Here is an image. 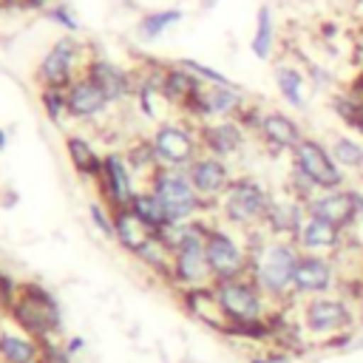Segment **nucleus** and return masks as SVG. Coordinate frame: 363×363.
I'll return each instance as SVG.
<instances>
[{
  "instance_id": "obj_1",
  "label": "nucleus",
  "mask_w": 363,
  "mask_h": 363,
  "mask_svg": "<svg viewBox=\"0 0 363 363\" xmlns=\"http://www.w3.org/2000/svg\"><path fill=\"white\" fill-rule=\"evenodd\" d=\"M247 238H250V278L258 284V289L267 295L272 306L292 303L295 267L301 258L298 244L284 238H269L264 230L250 233Z\"/></svg>"
},
{
  "instance_id": "obj_2",
  "label": "nucleus",
  "mask_w": 363,
  "mask_h": 363,
  "mask_svg": "<svg viewBox=\"0 0 363 363\" xmlns=\"http://www.w3.org/2000/svg\"><path fill=\"white\" fill-rule=\"evenodd\" d=\"M269 201H272V190L261 179H255L250 173H241L230 182V187L218 199V204L213 210V218L250 235V233L264 230Z\"/></svg>"
},
{
  "instance_id": "obj_3",
  "label": "nucleus",
  "mask_w": 363,
  "mask_h": 363,
  "mask_svg": "<svg viewBox=\"0 0 363 363\" xmlns=\"http://www.w3.org/2000/svg\"><path fill=\"white\" fill-rule=\"evenodd\" d=\"M298 303V323L303 329V335L309 340H318L320 346L329 343L332 337L360 329L357 326V312H354V301L349 295L329 292V295H315L306 301H295Z\"/></svg>"
},
{
  "instance_id": "obj_4",
  "label": "nucleus",
  "mask_w": 363,
  "mask_h": 363,
  "mask_svg": "<svg viewBox=\"0 0 363 363\" xmlns=\"http://www.w3.org/2000/svg\"><path fill=\"white\" fill-rule=\"evenodd\" d=\"M150 145L159 167L164 170H187L201 156L199 125L190 119H162L150 130Z\"/></svg>"
},
{
  "instance_id": "obj_5",
  "label": "nucleus",
  "mask_w": 363,
  "mask_h": 363,
  "mask_svg": "<svg viewBox=\"0 0 363 363\" xmlns=\"http://www.w3.org/2000/svg\"><path fill=\"white\" fill-rule=\"evenodd\" d=\"M14 323L31 335V337H51L60 323H62V312H60V303L57 298L37 281H23L20 284V292H17V301L14 306L9 309Z\"/></svg>"
},
{
  "instance_id": "obj_6",
  "label": "nucleus",
  "mask_w": 363,
  "mask_h": 363,
  "mask_svg": "<svg viewBox=\"0 0 363 363\" xmlns=\"http://www.w3.org/2000/svg\"><path fill=\"white\" fill-rule=\"evenodd\" d=\"M204 252H207V261L213 269V284L250 275V238H247V233H238V230L213 218Z\"/></svg>"
},
{
  "instance_id": "obj_7",
  "label": "nucleus",
  "mask_w": 363,
  "mask_h": 363,
  "mask_svg": "<svg viewBox=\"0 0 363 363\" xmlns=\"http://www.w3.org/2000/svg\"><path fill=\"white\" fill-rule=\"evenodd\" d=\"M147 187L162 199V204H164V210H167L173 224L193 221V218H201V216H213L210 204L190 184L187 170H164V167H159L150 176Z\"/></svg>"
},
{
  "instance_id": "obj_8",
  "label": "nucleus",
  "mask_w": 363,
  "mask_h": 363,
  "mask_svg": "<svg viewBox=\"0 0 363 363\" xmlns=\"http://www.w3.org/2000/svg\"><path fill=\"white\" fill-rule=\"evenodd\" d=\"M213 292L218 298V306L230 323H250V320H264L272 315V303L267 301V295L258 289V284L250 275L241 278H230V281H216ZM227 332V329H224Z\"/></svg>"
},
{
  "instance_id": "obj_9",
  "label": "nucleus",
  "mask_w": 363,
  "mask_h": 363,
  "mask_svg": "<svg viewBox=\"0 0 363 363\" xmlns=\"http://www.w3.org/2000/svg\"><path fill=\"white\" fill-rule=\"evenodd\" d=\"M85 48L74 34H62L60 40L51 43V48L43 54L40 65H37V82L40 88L51 85V88H71L74 79L82 77L85 68Z\"/></svg>"
},
{
  "instance_id": "obj_10",
  "label": "nucleus",
  "mask_w": 363,
  "mask_h": 363,
  "mask_svg": "<svg viewBox=\"0 0 363 363\" xmlns=\"http://www.w3.org/2000/svg\"><path fill=\"white\" fill-rule=\"evenodd\" d=\"M289 164H295L303 176H309L318 190H335V187H349L352 184V179L332 159L326 139H320V136H306L292 150Z\"/></svg>"
},
{
  "instance_id": "obj_11",
  "label": "nucleus",
  "mask_w": 363,
  "mask_h": 363,
  "mask_svg": "<svg viewBox=\"0 0 363 363\" xmlns=\"http://www.w3.org/2000/svg\"><path fill=\"white\" fill-rule=\"evenodd\" d=\"M250 96L241 85L227 82V85H201L193 102L184 108V119L201 125L213 119H238V113L247 108Z\"/></svg>"
},
{
  "instance_id": "obj_12",
  "label": "nucleus",
  "mask_w": 363,
  "mask_h": 363,
  "mask_svg": "<svg viewBox=\"0 0 363 363\" xmlns=\"http://www.w3.org/2000/svg\"><path fill=\"white\" fill-rule=\"evenodd\" d=\"M340 289V267L335 255H309L301 252L295 267V301H306L315 295H329Z\"/></svg>"
},
{
  "instance_id": "obj_13",
  "label": "nucleus",
  "mask_w": 363,
  "mask_h": 363,
  "mask_svg": "<svg viewBox=\"0 0 363 363\" xmlns=\"http://www.w3.org/2000/svg\"><path fill=\"white\" fill-rule=\"evenodd\" d=\"M306 136H309V133L303 130V125H301L289 111L267 108L252 139H255L267 153H272V156H292V150H295Z\"/></svg>"
},
{
  "instance_id": "obj_14",
  "label": "nucleus",
  "mask_w": 363,
  "mask_h": 363,
  "mask_svg": "<svg viewBox=\"0 0 363 363\" xmlns=\"http://www.w3.org/2000/svg\"><path fill=\"white\" fill-rule=\"evenodd\" d=\"M99 187V196L102 201L111 207V210H122V207H130L136 190L142 187L133 176V170L128 167L125 162V153L122 150H105V162H102V176L96 182Z\"/></svg>"
},
{
  "instance_id": "obj_15",
  "label": "nucleus",
  "mask_w": 363,
  "mask_h": 363,
  "mask_svg": "<svg viewBox=\"0 0 363 363\" xmlns=\"http://www.w3.org/2000/svg\"><path fill=\"white\" fill-rule=\"evenodd\" d=\"M250 130L238 122V119H213V122H201L199 125V142H201V153L218 156L224 162H233L244 153L247 142H250Z\"/></svg>"
},
{
  "instance_id": "obj_16",
  "label": "nucleus",
  "mask_w": 363,
  "mask_h": 363,
  "mask_svg": "<svg viewBox=\"0 0 363 363\" xmlns=\"http://www.w3.org/2000/svg\"><path fill=\"white\" fill-rule=\"evenodd\" d=\"M187 179L196 187V193L210 204V210H216L218 199L224 196V190L230 187V182L235 179V173H233V164L230 162H224L218 156H210V153H201L187 167Z\"/></svg>"
},
{
  "instance_id": "obj_17",
  "label": "nucleus",
  "mask_w": 363,
  "mask_h": 363,
  "mask_svg": "<svg viewBox=\"0 0 363 363\" xmlns=\"http://www.w3.org/2000/svg\"><path fill=\"white\" fill-rule=\"evenodd\" d=\"M82 74L91 82H96L113 105L133 99V94H136V71H130V68H125L108 57H88Z\"/></svg>"
},
{
  "instance_id": "obj_18",
  "label": "nucleus",
  "mask_w": 363,
  "mask_h": 363,
  "mask_svg": "<svg viewBox=\"0 0 363 363\" xmlns=\"http://www.w3.org/2000/svg\"><path fill=\"white\" fill-rule=\"evenodd\" d=\"M272 82H275V94L278 99L292 108V111H306L309 99H312V82L303 71V65L298 60L281 57L272 62Z\"/></svg>"
},
{
  "instance_id": "obj_19",
  "label": "nucleus",
  "mask_w": 363,
  "mask_h": 363,
  "mask_svg": "<svg viewBox=\"0 0 363 363\" xmlns=\"http://www.w3.org/2000/svg\"><path fill=\"white\" fill-rule=\"evenodd\" d=\"M303 221H306V204L303 201H298L286 190L272 193V201H269V210H267V218H264V233L269 238L295 241Z\"/></svg>"
},
{
  "instance_id": "obj_20",
  "label": "nucleus",
  "mask_w": 363,
  "mask_h": 363,
  "mask_svg": "<svg viewBox=\"0 0 363 363\" xmlns=\"http://www.w3.org/2000/svg\"><path fill=\"white\" fill-rule=\"evenodd\" d=\"M113 108V102L108 99V94L91 82L85 74L79 79L71 82L68 88V119L74 122H99L102 116H108Z\"/></svg>"
},
{
  "instance_id": "obj_21",
  "label": "nucleus",
  "mask_w": 363,
  "mask_h": 363,
  "mask_svg": "<svg viewBox=\"0 0 363 363\" xmlns=\"http://www.w3.org/2000/svg\"><path fill=\"white\" fill-rule=\"evenodd\" d=\"M306 216L329 221L340 230L349 233V227L354 224V196H352V184L349 187H335V190H320L306 201Z\"/></svg>"
},
{
  "instance_id": "obj_22",
  "label": "nucleus",
  "mask_w": 363,
  "mask_h": 363,
  "mask_svg": "<svg viewBox=\"0 0 363 363\" xmlns=\"http://www.w3.org/2000/svg\"><path fill=\"white\" fill-rule=\"evenodd\" d=\"M295 244H298L301 252H309V255H337L349 244V233L329 224V221L306 216Z\"/></svg>"
},
{
  "instance_id": "obj_23",
  "label": "nucleus",
  "mask_w": 363,
  "mask_h": 363,
  "mask_svg": "<svg viewBox=\"0 0 363 363\" xmlns=\"http://www.w3.org/2000/svg\"><path fill=\"white\" fill-rule=\"evenodd\" d=\"M201 85H204V82H199V79H196L187 68H182L176 60H173L170 65H162L159 88H162V96H164V102H167L170 108H176V111L184 113V108L193 102V96L199 94Z\"/></svg>"
},
{
  "instance_id": "obj_24",
  "label": "nucleus",
  "mask_w": 363,
  "mask_h": 363,
  "mask_svg": "<svg viewBox=\"0 0 363 363\" xmlns=\"http://www.w3.org/2000/svg\"><path fill=\"white\" fill-rule=\"evenodd\" d=\"M329 153L337 162V167L349 176V179H363V136L349 133V130H335L326 136Z\"/></svg>"
},
{
  "instance_id": "obj_25",
  "label": "nucleus",
  "mask_w": 363,
  "mask_h": 363,
  "mask_svg": "<svg viewBox=\"0 0 363 363\" xmlns=\"http://www.w3.org/2000/svg\"><path fill=\"white\" fill-rule=\"evenodd\" d=\"M65 153H68L71 170H74L79 179H85V182H99L105 153H99L91 139H85V136H79V133H68V136H65Z\"/></svg>"
},
{
  "instance_id": "obj_26",
  "label": "nucleus",
  "mask_w": 363,
  "mask_h": 363,
  "mask_svg": "<svg viewBox=\"0 0 363 363\" xmlns=\"http://www.w3.org/2000/svg\"><path fill=\"white\" fill-rule=\"evenodd\" d=\"M278 48V28H275V11L269 3H261L255 11V28H252V40H250V51L255 60L269 62L275 57Z\"/></svg>"
},
{
  "instance_id": "obj_27",
  "label": "nucleus",
  "mask_w": 363,
  "mask_h": 363,
  "mask_svg": "<svg viewBox=\"0 0 363 363\" xmlns=\"http://www.w3.org/2000/svg\"><path fill=\"white\" fill-rule=\"evenodd\" d=\"M182 301H184V306H187L199 320H204L207 326H213V329H218V332L227 329V318H224V312H221V306H218V298H216V292H213V284H210V286L184 289V292H182Z\"/></svg>"
},
{
  "instance_id": "obj_28",
  "label": "nucleus",
  "mask_w": 363,
  "mask_h": 363,
  "mask_svg": "<svg viewBox=\"0 0 363 363\" xmlns=\"http://www.w3.org/2000/svg\"><path fill=\"white\" fill-rule=\"evenodd\" d=\"M130 210H133V216L150 230V233H162L164 227H170L173 221H170V216H167V210H164V204H162V199L147 187V184H142L139 190H136V196H133V201H130Z\"/></svg>"
},
{
  "instance_id": "obj_29",
  "label": "nucleus",
  "mask_w": 363,
  "mask_h": 363,
  "mask_svg": "<svg viewBox=\"0 0 363 363\" xmlns=\"http://www.w3.org/2000/svg\"><path fill=\"white\" fill-rule=\"evenodd\" d=\"M113 233H116V244L125 250V252H130V255H136L139 252V247L153 235L136 216H133V210L130 207H122V210H113Z\"/></svg>"
},
{
  "instance_id": "obj_30",
  "label": "nucleus",
  "mask_w": 363,
  "mask_h": 363,
  "mask_svg": "<svg viewBox=\"0 0 363 363\" xmlns=\"http://www.w3.org/2000/svg\"><path fill=\"white\" fill-rule=\"evenodd\" d=\"M122 153H125V162H128V167L133 170V176H136L139 184H147L150 176L159 170V162H156L150 136H145V139H133Z\"/></svg>"
},
{
  "instance_id": "obj_31",
  "label": "nucleus",
  "mask_w": 363,
  "mask_h": 363,
  "mask_svg": "<svg viewBox=\"0 0 363 363\" xmlns=\"http://www.w3.org/2000/svg\"><path fill=\"white\" fill-rule=\"evenodd\" d=\"M0 357L3 363H40V346L31 335L0 332Z\"/></svg>"
},
{
  "instance_id": "obj_32",
  "label": "nucleus",
  "mask_w": 363,
  "mask_h": 363,
  "mask_svg": "<svg viewBox=\"0 0 363 363\" xmlns=\"http://www.w3.org/2000/svg\"><path fill=\"white\" fill-rule=\"evenodd\" d=\"M184 20V11L182 9H159V11H150L145 14L139 23H136V31L142 40H159L164 31H170L173 26H179Z\"/></svg>"
},
{
  "instance_id": "obj_33",
  "label": "nucleus",
  "mask_w": 363,
  "mask_h": 363,
  "mask_svg": "<svg viewBox=\"0 0 363 363\" xmlns=\"http://www.w3.org/2000/svg\"><path fill=\"white\" fill-rule=\"evenodd\" d=\"M301 65H303V71H306V77H309V82H312V91L335 94V91L343 85V82L337 79V74L332 71V65H329V62H318V60L303 57V60H301Z\"/></svg>"
},
{
  "instance_id": "obj_34",
  "label": "nucleus",
  "mask_w": 363,
  "mask_h": 363,
  "mask_svg": "<svg viewBox=\"0 0 363 363\" xmlns=\"http://www.w3.org/2000/svg\"><path fill=\"white\" fill-rule=\"evenodd\" d=\"M40 105H43V113L48 122L60 125L65 116H68V91L65 88H40Z\"/></svg>"
},
{
  "instance_id": "obj_35",
  "label": "nucleus",
  "mask_w": 363,
  "mask_h": 363,
  "mask_svg": "<svg viewBox=\"0 0 363 363\" xmlns=\"http://www.w3.org/2000/svg\"><path fill=\"white\" fill-rule=\"evenodd\" d=\"M281 190H286L289 196H295V199H298V201H303V204H306L315 193H320V190L312 184V179H309V176H303L295 164H289V170H286V179H284V187H281Z\"/></svg>"
},
{
  "instance_id": "obj_36",
  "label": "nucleus",
  "mask_w": 363,
  "mask_h": 363,
  "mask_svg": "<svg viewBox=\"0 0 363 363\" xmlns=\"http://www.w3.org/2000/svg\"><path fill=\"white\" fill-rule=\"evenodd\" d=\"M182 68H187L199 82H204V85H227V82H233L227 74H221L218 68H213V65H204V62H199V60H193V57H179L176 60Z\"/></svg>"
},
{
  "instance_id": "obj_37",
  "label": "nucleus",
  "mask_w": 363,
  "mask_h": 363,
  "mask_svg": "<svg viewBox=\"0 0 363 363\" xmlns=\"http://www.w3.org/2000/svg\"><path fill=\"white\" fill-rule=\"evenodd\" d=\"M88 216H91V224L99 230L102 238H108V241L116 238V233H113V210L105 201H91L88 204Z\"/></svg>"
},
{
  "instance_id": "obj_38",
  "label": "nucleus",
  "mask_w": 363,
  "mask_h": 363,
  "mask_svg": "<svg viewBox=\"0 0 363 363\" xmlns=\"http://www.w3.org/2000/svg\"><path fill=\"white\" fill-rule=\"evenodd\" d=\"M352 196H354V224L349 227V241L363 247V184L352 182Z\"/></svg>"
},
{
  "instance_id": "obj_39",
  "label": "nucleus",
  "mask_w": 363,
  "mask_h": 363,
  "mask_svg": "<svg viewBox=\"0 0 363 363\" xmlns=\"http://www.w3.org/2000/svg\"><path fill=\"white\" fill-rule=\"evenodd\" d=\"M43 14L51 20V23H57V26H62L68 34H77L79 31V23L74 20V14H71V9H65V6H48V9H43Z\"/></svg>"
},
{
  "instance_id": "obj_40",
  "label": "nucleus",
  "mask_w": 363,
  "mask_h": 363,
  "mask_svg": "<svg viewBox=\"0 0 363 363\" xmlns=\"http://www.w3.org/2000/svg\"><path fill=\"white\" fill-rule=\"evenodd\" d=\"M17 292H20V284L6 269H0V306L3 309H11L14 301H17Z\"/></svg>"
},
{
  "instance_id": "obj_41",
  "label": "nucleus",
  "mask_w": 363,
  "mask_h": 363,
  "mask_svg": "<svg viewBox=\"0 0 363 363\" xmlns=\"http://www.w3.org/2000/svg\"><path fill=\"white\" fill-rule=\"evenodd\" d=\"M3 6H17V9H28V11H34V9H48V0H3Z\"/></svg>"
},
{
  "instance_id": "obj_42",
  "label": "nucleus",
  "mask_w": 363,
  "mask_h": 363,
  "mask_svg": "<svg viewBox=\"0 0 363 363\" xmlns=\"http://www.w3.org/2000/svg\"><path fill=\"white\" fill-rule=\"evenodd\" d=\"M349 85V82H346ZM352 88V85H349ZM354 94H357V116H354V128L349 130V133H357V136H363V91H357V88H352Z\"/></svg>"
},
{
  "instance_id": "obj_43",
  "label": "nucleus",
  "mask_w": 363,
  "mask_h": 363,
  "mask_svg": "<svg viewBox=\"0 0 363 363\" xmlns=\"http://www.w3.org/2000/svg\"><path fill=\"white\" fill-rule=\"evenodd\" d=\"M250 363H289L286 352H267V354H255Z\"/></svg>"
},
{
  "instance_id": "obj_44",
  "label": "nucleus",
  "mask_w": 363,
  "mask_h": 363,
  "mask_svg": "<svg viewBox=\"0 0 363 363\" xmlns=\"http://www.w3.org/2000/svg\"><path fill=\"white\" fill-rule=\"evenodd\" d=\"M349 85H352V88H357V91H363V65H357V71L352 74Z\"/></svg>"
},
{
  "instance_id": "obj_45",
  "label": "nucleus",
  "mask_w": 363,
  "mask_h": 363,
  "mask_svg": "<svg viewBox=\"0 0 363 363\" xmlns=\"http://www.w3.org/2000/svg\"><path fill=\"white\" fill-rule=\"evenodd\" d=\"M354 312H357V326L363 329V292L354 298Z\"/></svg>"
},
{
  "instance_id": "obj_46",
  "label": "nucleus",
  "mask_w": 363,
  "mask_h": 363,
  "mask_svg": "<svg viewBox=\"0 0 363 363\" xmlns=\"http://www.w3.org/2000/svg\"><path fill=\"white\" fill-rule=\"evenodd\" d=\"M357 51H360V57H363V23H360V28H357Z\"/></svg>"
},
{
  "instance_id": "obj_47",
  "label": "nucleus",
  "mask_w": 363,
  "mask_h": 363,
  "mask_svg": "<svg viewBox=\"0 0 363 363\" xmlns=\"http://www.w3.org/2000/svg\"><path fill=\"white\" fill-rule=\"evenodd\" d=\"M6 145H9V133H6L3 128H0V153L6 150Z\"/></svg>"
}]
</instances>
